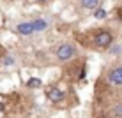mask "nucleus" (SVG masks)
<instances>
[{"label":"nucleus","mask_w":122,"mask_h":118,"mask_svg":"<svg viewBox=\"0 0 122 118\" xmlns=\"http://www.w3.org/2000/svg\"><path fill=\"white\" fill-rule=\"evenodd\" d=\"M37 2H46V0H37Z\"/></svg>","instance_id":"13"},{"label":"nucleus","mask_w":122,"mask_h":118,"mask_svg":"<svg viewBox=\"0 0 122 118\" xmlns=\"http://www.w3.org/2000/svg\"><path fill=\"white\" fill-rule=\"evenodd\" d=\"M80 5L83 7V9H97L101 5V0H80Z\"/></svg>","instance_id":"6"},{"label":"nucleus","mask_w":122,"mask_h":118,"mask_svg":"<svg viewBox=\"0 0 122 118\" xmlns=\"http://www.w3.org/2000/svg\"><path fill=\"white\" fill-rule=\"evenodd\" d=\"M46 97H48L50 100H55V102H58V100L64 99V92L58 90V88H50V90L46 92Z\"/></svg>","instance_id":"4"},{"label":"nucleus","mask_w":122,"mask_h":118,"mask_svg":"<svg viewBox=\"0 0 122 118\" xmlns=\"http://www.w3.org/2000/svg\"><path fill=\"white\" fill-rule=\"evenodd\" d=\"M112 42H113V35L106 30H99L94 35V44L97 48H108V46H112Z\"/></svg>","instance_id":"2"},{"label":"nucleus","mask_w":122,"mask_h":118,"mask_svg":"<svg viewBox=\"0 0 122 118\" xmlns=\"http://www.w3.org/2000/svg\"><path fill=\"white\" fill-rule=\"evenodd\" d=\"M32 27H34V32H43V30H46L48 23H46L44 19H34V21H32Z\"/></svg>","instance_id":"7"},{"label":"nucleus","mask_w":122,"mask_h":118,"mask_svg":"<svg viewBox=\"0 0 122 118\" xmlns=\"http://www.w3.org/2000/svg\"><path fill=\"white\" fill-rule=\"evenodd\" d=\"M74 55H76V49H74V46L69 44V42H64V44H60V46L57 48V58H58L60 62L71 60Z\"/></svg>","instance_id":"1"},{"label":"nucleus","mask_w":122,"mask_h":118,"mask_svg":"<svg viewBox=\"0 0 122 118\" xmlns=\"http://www.w3.org/2000/svg\"><path fill=\"white\" fill-rule=\"evenodd\" d=\"M27 86H30V88H37V86H41V79H37V78H30L27 81Z\"/></svg>","instance_id":"8"},{"label":"nucleus","mask_w":122,"mask_h":118,"mask_svg":"<svg viewBox=\"0 0 122 118\" xmlns=\"http://www.w3.org/2000/svg\"><path fill=\"white\" fill-rule=\"evenodd\" d=\"M108 81L115 86H120L122 85V67H115L108 72Z\"/></svg>","instance_id":"3"},{"label":"nucleus","mask_w":122,"mask_h":118,"mask_svg":"<svg viewBox=\"0 0 122 118\" xmlns=\"http://www.w3.org/2000/svg\"><path fill=\"white\" fill-rule=\"evenodd\" d=\"M113 115L122 118V104H119V106H115V109H113Z\"/></svg>","instance_id":"10"},{"label":"nucleus","mask_w":122,"mask_h":118,"mask_svg":"<svg viewBox=\"0 0 122 118\" xmlns=\"http://www.w3.org/2000/svg\"><path fill=\"white\" fill-rule=\"evenodd\" d=\"M94 11H96L94 16L97 19H104V18H106V11H104V9H94Z\"/></svg>","instance_id":"9"},{"label":"nucleus","mask_w":122,"mask_h":118,"mask_svg":"<svg viewBox=\"0 0 122 118\" xmlns=\"http://www.w3.org/2000/svg\"><path fill=\"white\" fill-rule=\"evenodd\" d=\"M4 65H14V58H12V57H9V55H7V57L4 58Z\"/></svg>","instance_id":"11"},{"label":"nucleus","mask_w":122,"mask_h":118,"mask_svg":"<svg viewBox=\"0 0 122 118\" xmlns=\"http://www.w3.org/2000/svg\"><path fill=\"white\" fill-rule=\"evenodd\" d=\"M120 67H122V65H120Z\"/></svg>","instance_id":"14"},{"label":"nucleus","mask_w":122,"mask_h":118,"mask_svg":"<svg viewBox=\"0 0 122 118\" xmlns=\"http://www.w3.org/2000/svg\"><path fill=\"white\" fill-rule=\"evenodd\" d=\"M16 30H18V33H21V35H32V33H34L32 21H28V23H20L18 27H16Z\"/></svg>","instance_id":"5"},{"label":"nucleus","mask_w":122,"mask_h":118,"mask_svg":"<svg viewBox=\"0 0 122 118\" xmlns=\"http://www.w3.org/2000/svg\"><path fill=\"white\" fill-rule=\"evenodd\" d=\"M2 109H4V106H2V104H0V113H2Z\"/></svg>","instance_id":"12"}]
</instances>
